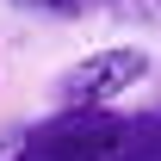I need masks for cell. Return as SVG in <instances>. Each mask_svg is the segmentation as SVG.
Wrapping results in <instances>:
<instances>
[{
	"mask_svg": "<svg viewBox=\"0 0 161 161\" xmlns=\"http://www.w3.org/2000/svg\"><path fill=\"white\" fill-rule=\"evenodd\" d=\"M19 6H50V13H75L80 0H19Z\"/></svg>",
	"mask_w": 161,
	"mask_h": 161,
	"instance_id": "obj_4",
	"label": "cell"
},
{
	"mask_svg": "<svg viewBox=\"0 0 161 161\" xmlns=\"http://www.w3.org/2000/svg\"><path fill=\"white\" fill-rule=\"evenodd\" d=\"M142 75H149V50H124V43L93 50L56 80V105L62 112H112V99H124Z\"/></svg>",
	"mask_w": 161,
	"mask_h": 161,
	"instance_id": "obj_2",
	"label": "cell"
},
{
	"mask_svg": "<svg viewBox=\"0 0 161 161\" xmlns=\"http://www.w3.org/2000/svg\"><path fill=\"white\" fill-rule=\"evenodd\" d=\"M136 130L142 118H118V112H56L50 124H37L19 161H112Z\"/></svg>",
	"mask_w": 161,
	"mask_h": 161,
	"instance_id": "obj_1",
	"label": "cell"
},
{
	"mask_svg": "<svg viewBox=\"0 0 161 161\" xmlns=\"http://www.w3.org/2000/svg\"><path fill=\"white\" fill-rule=\"evenodd\" d=\"M112 161H161V118H142V130L124 142Z\"/></svg>",
	"mask_w": 161,
	"mask_h": 161,
	"instance_id": "obj_3",
	"label": "cell"
}]
</instances>
